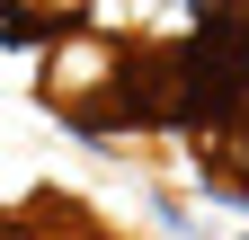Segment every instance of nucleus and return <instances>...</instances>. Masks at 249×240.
Returning a JSON list of instances; mask_svg holds the SVG:
<instances>
[{"mask_svg":"<svg viewBox=\"0 0 249 240\" xmlns=\"http://www.w3.org/2000/svg\"><path fill=\"white\" fill-rule=\"evenodd\" d=\"M249 125V9H187L178 36V142Z\"/></svg>","mask_w":249,"mask_h":240,"instance_id":"obj_1","label":"nucleus"},{"mask_svg":"<svg viewBox=\"0 0 249 240\" xmlns=\"http://www.w3.org/2000/svg\"><path fill=\"white\" fill-rule=\"evenodd\" d=\"M116 36H98V18H80L71 36H53L45 53H36V107L45 116H62V125H89V116L107 107V80H116Z\"/></svg>","mask_w":249,"mask_h":240,"instance_id":"obj_2","label":"nucleus"}]
</instances>
